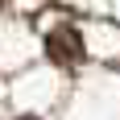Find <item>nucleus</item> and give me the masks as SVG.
<instances>
[{
	"label": "nucleus",
	"instance_id": "nucleus-1",
	"mask_svg": "<svg viewBox=\"0 0 120 120\" xmlns=\"http://www.w3.org/2000/svg\"><path fill=\"white\" fill-rule=\"evenodd\" d=\"M46 54L58 66H75V62H83V37L75 25H58L54 33L46 37Z\"/></svg>",
	"mask_w": 120,
	"mask_h": 120
},
{
	"label": "nucleus",
	"instance_id": "nucleus-2",
	"mask_svg": "<svg viewBox=\"0 0 120 120\" xmlns=\"http://www.w3.org/2000/svg\"><path fill=\"white\" fill-rule=\"evenodd\" d=\"M21 120H37V116H21Z\"/></svg>",
	"mask_w": 120,
	"mask_h": 120
}]
</instances>
